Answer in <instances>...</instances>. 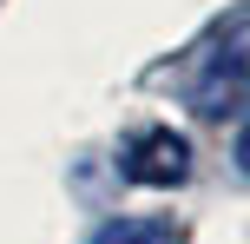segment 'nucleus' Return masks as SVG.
Segmentation results:
<instances>
[{"label": "nucleus", "mask_w": 250, "mask_h": 244, "mask_svg": "<svg viewBox=\"0 0 250 244\" xmlns=\"http://www.w3.org/2000/svg\"><path fill=\"white\" fill-rule=\"evenodd\" d=\"M92 244H185V231L171 218H112L92 231Z\"/></svg>", "instance_id": "3"}, {"label": "nucleus", "mask_w": 250, "mask_h": 244, "mask_svg": "<svg viewBox=\"0 0 250 244\" xmlns=\"http://www.w3.org/2000/svg\"><path fill=\"white\" fill-rule=\"evenodd\" d=\"M191 106H198L204 119H237L244 112V13H237V26H230V46L204 66V86L191 92Z\"/></svg>", "instance_id": "2"}, {"label": "nucleus", "mask_w": 250, "mask_h": 244, "mask_svg": "<svg viewBox=\"0 0 250 244\" xmlns=\"http://www.w3.org/2000/svg\"><path fill=\"white\" fill-rule=\"evenodd\" d=\"M119 172L132 185H185L191 178V139L171 132V126H151V132H138V139H125Z\"/></svg>", "instance_id": "1"}]
</instances>
